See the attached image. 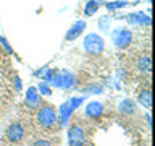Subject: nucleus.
I'll use <instances>...</instances> for the list:
<instances>
[{
    "label": "nucleus",
    "instance_id": "nucleus-7",
    "mask_svg": "<svg viewBox=\"0 0 155 146\" xmlns=\"http://www.w3.org/2000/svg\"><path fill=\"white\" fill-rule=\"evenodd\" d=\"M128 19L129 23H136V24H150V18L145 16L144 13H133V15H128Z\"/></svg>",
    "mask_w": 155,
    "mask_h": 146
},
{
    "label": "nucleus",
    "instance_id": "nucleus-10",
    "mask_svg": "<svg viewBox=\"0 0 155 146\" xmlns=\"http://www.w3.org/2000/svg\"><path fill=\"white\" fill-rule=\"evenodd\" d=\"M120 110L124 112V114H128V112H134V102L129 101V99L123 101V102L120 104Z\"/></svg>",
    "mask_w": 155,
    "mask_h": 146
},
{
    "label": "nucleus",
    "instance_id": "nucleus-5",
    "mask_svg": "<svg viewBox=\"0 0 155 146\" xmlns=\"http://www.w3.org/2000/svg\"><path fill=\"white\" fill-rule=\"evenodd\" d=\"M23 135H24V130L18 122H15V123H12L7 128V138L10 141H13V143H18V141L23 138Z\"/></svg>",
    "mask_w": 155,
    "mask_h": 146
},
{
    "label": "nucleus",
    "instance_id": "nucleus-11",
    "mask_svg": "<svg viewBox=\"0 0 155 146\" xmlns=\"http://www.w3.org/2000/svg\"><path fill=\"white\" fill-rule=\"evenodd\" d=\"M102 112V107L100 104H97V102H92V104H89V107H87V114L89 115H100Z\"/></svg>",
    "mask_w": 155,
    "mask_h": 146
},
{
    "label": "nucleus",
    "instance_id": "nucleus-9",
    "mask_svg": "<svg viewBox=\"0 0 155 146\" xmlns=\"http://www.w3.org/2000/svg\"><path fill=\"white\" fill-rule=\"evenodd\" d=\"M97 10H99V2H97V0H89L84 7V15L86 16H91V15H94Z\"/></svg>",
    "mask_w": 155,
    "mask_h": 146
},
{
    "label": "nucleus",
    "instance_id": "nucleus-13",
    "mask_svg": "<svg viewBox=\"0 0 155 146\" xmlns=\"http://www.w3.org/2000/svg\"><path fill=\"white\" fill-rule=\"evenodd\" d=\"M124 5L126 2H111V3H107V8H121Z\"/></svg>",
    "mask_w": 155,
    "mask_h": 146
},
{
    "label": "nucleus",
    "instance_id": "nucleus-2",
    "mask_svg": "<svg viewBox=\"0 0 155 146\" xmlns=\"http://www.w3.org/2000/svg\"><path fill=\"white\" fill-rule=\"evenodd\" d=\"M84 47L89 54H94V55H99L104 50L105 44H104V39H102L99 34H89L86 36L84 39Z\"/></svg>",
    "mask_w": 155,
    "mask_h": 146
},
{
    "label": "nucleus",
    "instance_id": "nucleus-6",
    "mask_svg": "<svg viewBox=\"0 0 155 146\" xmlns=\"http://www.w3.org/2000/svg\"><path fill=\"white\" fill-rule=\"evenodd\" d=\"M84 29H86V23L84 21H78V23H74L66 31L65 39H66V41H74V39H78L82 33H84Z\"/></svg>",
    "mask_w": 155,
    "mask_h": 146
},
{
    "label": "nucleus",
    "instance_id": "nucleus-12",
    "mask_svg": "<svg viewBox=\"0 0 155 146\" xmlns=\"http://www.w3.org/2000/svg\"><path fill=\"white\" fill-rule=\"evenodd\" d=\"M137 67L140 68V70L149 71V70H150V58H149V57H142V58L137 62Z\"/></svg>",
    "mask_w": 155,
    "mask_h": 146
},
{
    "label": "nucleus",
    "instance_id": "nucleus-14",
    "mask_svg": "<svg viewBox=\"0 0 155 146\" xmlns=\"http://www.w3.org/2000/svg\"><path fill=\"white\" fill-rule=\"evenodd\" d=\"M32 146H50V143H48V141H45V140H39V141H36Z\"/></svg>",
    "mask_w": 155,
    "mask_h": 146
},
{
    "label": "nucleus",
    "instance_id": "nucleus-1",
    "mask_svg": "<svg viewBox=\"0 0 155 146\" xmlns=\"http://www.w3.org/2000/svg\"><path fill=\"white\" fill-rule=\"evenodd\" d=\"M55 120H57V114H55V109L52 106H42L37 112V122L39 125L44 127V128H50V127L55 125Z\"/></svg>",
    "mask_w": 155,
    "mask_h": 146
},
{
    "label": "nucleus",
    "instance_id": "nucleus-4",
    "mask_svg": "<svg viewBox=\"0 0 155 146\" xmlns=\"http://www.w3.org/2000/svg\"><path fill=\"white\" fill-rule=\"evenodd\" d=\"M68 140H70V146H82L84 144V133L79 127H71L68 131Z\"/></svg>",
    "mask_w": 155,
    "mask_h": 146
},
{
    "label": "nucleus",
    "instance_id": "nucleus-3",
    "mask_svg": "<svg viewBox=\"0 0 155 146\" xmlns=\"http://www.w3.org/2000/svg\"><path fill=\"white\" fill-rule=\"evenodd\" d=\"M113 41H115V46L118 49H124L129 46L131 42V33L128 31V29H118V31L113 33Z\"/></svg>",
    "mask_w": 155,
    "mask_h": 146
},
{
    "label": "nucleus",
    "instance_id": "nucleus-8",
    "mask_svg": "<svg viewBox=\"0 0 155 146\" xmlns=\"http://www.w3.org/2000/svg\"><path fill=\"white\" fill-rule=\"evenodd\" d=\"M139 102L144 107L150 109V106H152V94H150V91H142V92H140V94H139Z\"/></svg>",
    "mask_w": 155,
    "mask_h": 146
}]
</instances>
